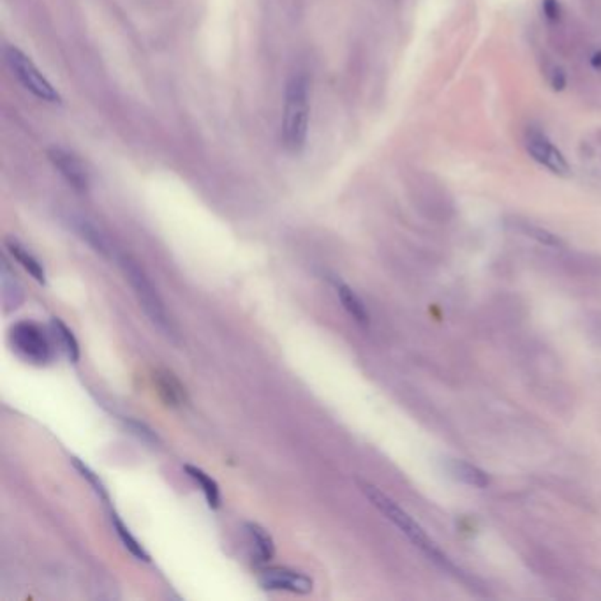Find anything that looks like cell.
Instances as JSON below:
<instances>
[{"instance_id": "1", "label": "cell", "mask_w": 601, "mask_h": 601, "mask_svg": "<svg viewBox=\"0 0 601 601\" xmlns=\"http://www.w3.org/2000/svg\"><path fill=\"white\" fill-rule=\"evenodd\" d=\"M309 132V88L303 76H293L286 85L281 138L286 150L298 154Z\"/></svg>"}, {"instance_id": "2", "label": "cell", "mask_w": 601, "mask_h": 601, "mask_svg": "<svg viewBox=\"0 0 601 601\" xmlns=\"http://www.w3.org/2000/svg\"><path fill=\"white\" fill-rule=\"evenodd\" d=\"M358 485H360V491L365 494L367 499H369L370 503H372L390 522H393L397 528L402 531V533L406 534V536L409 538V540L413 541L418 548H422V550H424L425 554L432 559V561L439 563L443 568L444 566L451 568L450 563L446 561V558L437 550L436 545L432 543V540L427 536L425 531L422 529L420 526H418L417 522H414L413 518H411L409 515L402 510V508L397 506V503H393L388 496H385L383 492H381L380 488L374 487V485L367 484V481H358Z\"/></svg>"}, {"instance_id": "3", "label": "cell", "mask_w": 601, "mask_h": 601, "mask_svg": "<svg viewBox=\"0 0 601 601\" xmlns=\"http://www.w3.org/2000/svg\"><path fill=\"white\" fill-rule=\"evenodd\" d=\"M118 261H120V266L122 270H124L125 277H127L132 289H135V295L136 298H138L140 305L143 307L145 314H147V316L150 318V321L154 323L159 330H162L166 335H173V326L172 321H169L164 302H162L161 295H159L157 289L154 288V284L150 283L147 273L143 272L142 266H140L131 256H120Z\"/></svg>"}, {"instance_id": "4", "label": "cell", "mask_w": 601, "mask_h": 601, "mask_svg": "<svg viewBox=\"0 0 601 601\" xmlns=\"http://www.w3.org/2000/svg\"><path fill=\"white\" fill-rule=\"evenodd\" d=\"M4 58H6L11 73L21 83V87L31 92L34 98L43 103H50V105H58L62 101L57 88L46 80V76L39 71L32 58L27 57L23 51L14 46H6L4 48Z\"/></svg>"}, {"instance_id": "5", "label": "cell", "mask_w": 601, "mask_h": 601, "mask_svg": "<svg viewBox=\"0 0 601 601\" xmlns=\"http://www.w3.org/2000/svg\"><path fill=\"white\" fill-rule=\"evenodd\" d=\"M9 340L14 353L32 365H46L53 356L48 333L34 321H18L11 326Z\"/></svg>"}, {"instance_id": "6", "label": "cell", "mask_w": 601, "mask_h": 601, "mask_svg": "<svg viewBox=\"0 0 601 601\" xmlns=\"http://www.w3.org/2000/svg\"><path fill=\"white\" fill-rule=\"evenodd\" d=\"M526 148H528L529 155L541 164L543 168H547L548 172H552L554 175L559 177H568L570 175V162L566 161L565 154L555 147L554 142L545 135L543 131L536 127H529L526 131Z\"/></svg>"}, {"instance_id": "7", "label": "cell", "mask_w": 601, "mask_h": 601, "mask_svg": "<svg viewBox=\"0 0 601 601\" xmlns=\"http://www.w3.org/2000/svg\"><path fill=\"white\" fill-rule=\"evenodd\" d=\"M259 584L266 591H289L296 595H309L314 582L309 575L288 568H266L259 571Z\"/></svg>"}, {"instance_id": "8", "label": "cell", "mask_w": 601, "mask_h": 601, "mask_svg": "<svg viewBox=\"0 0 601 601\" xmlns=\"http://www.w3.org/2000/svg\"><path fill=\"white\" fill-rule=\"evenodd\" d=\"M48 159L53 164V168L61 173V177L68 182L69 185L78 192H87L90 187V177H88L87 168L83 161L73 152L66 150L61 147H51L48 150Z\"/></svg>"}, {"instance_id": "9", "label": "cell", "mask_w": 601, "mask_h": 601, "mask_svg": "<svg viewBox=\"0 0 601 601\" xmlns=\"http://www.w3.org/2000/svg\"><path fill=\"white\" fill-rule=\"evenodd\" d=\"M155 387H157L159 395L164 400L168 406L178 407L187 400V393L185 388L182 387L180 381L177 380L175 374L168 372V370H161V372L154 374Z\"/></svg>"}, {"instance_id": "10", "label": "cell", "mask_w": 601, "mask_h": 601, "mask_svg": "<svg viewBox=\"0 0 601 601\" xmlns=\"http://www.w3.org/2000/svg\"><path fill=\"white\" fill-rule=\"evenodd\" d=\"M246 531L249 541L252 545V550H254V558L259 563H268L273 558V554H276V543H273V538L270 536L268 531L256 524V522L246 524Z\"/></svg>"}, {"instance_id": "11", "label": "cell", "mask_w": 601, "mask_h": 601, "mask_svg": "<svg viewBox=\"0 0 601 601\" xmlns=\"http://www.w3.org/2000/svg\"><path fill=\"white\" fill-rule=\"evenodd\" d=\"M6 246L7 249H9L11 256H13V258L16 259V261L20 263V265L23 266V268L27 270L32 277H34L37 283H41V284L46 283V272H44L43 265H41L39 259H37L32 252H28V249H25L23 246H21L16 239H7Z\"/></svg>"}, {"instance_id": "12", "label": "cell", "mask_w": 601, "mask_h": 601, "mask_svg": "<svg viewBox=\"0 0 601 601\" xmlns=\"http://www.w3.org/2000/svg\"><path fill=\"white\" fill-rule=\"evenodd\" d=\"M448 469H450L451 476L457 478V480L462 481V484L471 485V487L485 488V487H488V484H491V478H488V474L485 473V471H481L480 467L473 466V464L464 462V460H451Z\"/></svg>"}, {"instance_id": "13", "label": "cell", "mask_w": 601, "mask_h": 601, "mask_svg": "<svg viewBox=\"0 0 601 601\" xmlns=\"http://www.w3.org/2000/svg\"><path fill=\"white\" fill-rule=\"evenodd\" d=\"M337 295H339L340 303H343L344 309L347 310L351 318L355 319L358 325L367 326L369 325V313H367L365 305H363L362 298L344 283H337Z\"/></svg>"}, {"instance_id": "14", "label": "cell", "mask_w": 601, "mask_h": 601, "mask_svg": "<svg viewBox=\"0 0 601 601\" xmlns=\"http://www.w3.org/2000/svg\"><path fill=\"white\" fill-rule=\"evenodd\" d=\"M2 300L4 305H6V310L18 309L23 302V291H21V286L14 277L13 270L9 268V263L4 259L2 263Z\"/></svg>"}, {"instance_id": "15", "label": "cell", "mask_w": 601, "mask_h": 601, "mask_svg": "<svg viewBox=\"0 0 601 601\" xmlns=\"http://www.w3.org/2000/svg\"><path fill=\"white\" fill-rule=\"evenodd\" d=\"M184 469H185V473H187L189 476H191L192 480L199 485V488H202L203 494H205L207 497L209 506L214 508V510L221 506V491H219L217 481H215L210 474H207L205 471L199 469V467H196V466H191V464H187Z\"/></svg>"}, {"instance_id": "16", "label": "cell", "mask_w": 601, "mask_h": 601, "mask_svg": "<svg viewBox=\"0 0 601 601\" xmlns=\"http://www.w3.org/2000/svg\"><path fill=\"white\" fill-rule=\"evenodd\" d=\"M110 518H111V524H113L115 533H117V536L120 538L122 545H124V547L127 548V550L131 552V554L135 555L136 559H140V561H150V555H148V552L145 550L143 545L140 543V541L136 540L135 536H132L127 526H125L124 522L120 521V517H118L115 511H111Z\"/></svg>"}, {"instance_id": "17", "label": "cell", "mask_w": 601, "mask_h": 601, "mask_svg": "<svg viewBox=\"0 0 601 601\" xmlns=\"http://www.w3.org/2000/svg\"><path fill=\"white\" fill-rule=\"evenodd\" d=\"M51 326H53L55 339H58L62 350L66 351V355L69 356V360H71V362H78V360H80V344H78L76 337H74L71 328H69V326L58 318L51 319Z\"/></svg>"}, {"instance_id": "18", "label": "cell", "mask_w": 601, "mask_h": 601, "mask_svg": "<svg viewBox=\"0 0 601 601\" xmlns=\"http://www.w3.org/2000/svg\"><path fill=\"white\" fill-rule=\"evenodd\" d=\"M511 224H513L515 231L522 233V235L529 236V239L538 240V242L545 244V246L555 247V246H559V244H561V240H559L558 236L554 235V233L547 231V229L540 228V226H536V224H531V222H528V221H522V219H513V222H511Z\"/></svg>"}, {"instance_id": "19", "label": "cell", "mask_w": 601, "mask_h": 601, "mask_svg": "<svg viewBox=\"0 0 601 601\" xmlns=\"http://www.w3.org/2000/svg\"><path fill=\"white\" fill-rule=\"evenodd\" d=\"M76 229L80 231V235L95 249V251L101 252V254H108V252H110V244H108L106 236L103 235V233L99 231L94 224H90L88 221L80 219L76 224Z\"/></svg>"}, {"instance_id": "20", "label": "cell", "mask_w": 601, "mask_h": 601, "mask_svg": "<svg viewBox=\"0 0 601 601\" xmlns=\"http://www.w3.org/2000/svg\"><path fill=\"white\" fill-rule=\"evenodd\" d=\"M73 464H74V467H76L78 471H80L81 473V476L85 478V480L88 481V484L92 485V487H94V491H95V494H98L99 497H101L103 501H105L106 504H110V496H108V492H106V488H105V485H103V481L99 480V476L98 474L94 473V471L90 469V467L88 466H85L83 462H81L80 459H73Z\"/></svg>"}, {"instance_id": "21", "label": "cell", "mask_w": 601, "mask_h": 601, "mask_svg": "<svg viewBox=\"0 0 601 601\" xmlns=\"http://www.w3.org/2000/svg\"><path fill=\"white\" fill-rule=\"evenodd\" d=\"M541 7H543V14L547 16V20L550 21H559L563 16V7L559 4V0H541Z\"/></svg>"}, {"instance_id": "22", "label": "cell", "mask_w": 601, "mask_h": 601, "mask_svg": "<svg viewBox=\"0 0 601 601\" xmlns=\"http://www.w3.org/2000/svg\"><path fill=\"white\" fill-rule=\"evenodd\" d=\"M548 83L552 85L554 90H563L566 87V74L559 66H552L550 73H548Z\"/></svg>"}, {"instance_id": "23", "label": "cell", "mask_w": 601, "mask_h": 601, "mask_svg": "<svg viewBox=\"0 0 601 601\" xmlns=\"http://www.w3.org/2000/svg\"><path fill=\"white\" fill-rule=\"evenodd\" d=\"M129 425L132 427V430H136V434L138 436H142L143 439H148V441H157V437L154 436V432H152L150 429H147L143 424H140V422H129Z\"/></svg>"}, {"instance_id": "24", "label": "cell", "mask_w": 601, "mask_h": 601, "mask_svg": "<svg viewBox=\"0 0 601 601\" xmlns=\"http://www.w3.org/2000/svg\"><path fill=\"white\" fill-rule=\"evenodd\" d=\"M592 66H595V68H598V69H601V51H596L595 55H592Z\"/></svg>"}]
</instances>
